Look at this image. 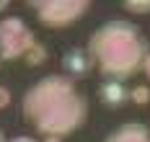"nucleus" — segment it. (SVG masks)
Here are the masks:
<instances>
[{"instance_id":"2","label":"nucleus","mask_w":150,"mask_h":142,"mask_svg":"<svg viewBox=\"0 0 150 142\" xmlns=\"http://www.w3.org/2000/svg\"><path fill=\"white\" fill-rule=\"evenodd\" d=\"M88 52L93 67L106 80H122L132 78L142 70L145 57L150 54V41L140 31V26L124 18L106 21L88 36Z\"/></svg>"},{"instance_id":"5","label":"nucleus","mask_w":150,"mask_h":142,"mask_svg":"<svg viewBox=\"0 0 150 142\" xmlns=\"http://www.w3.org/2000/svg\"><path fill=\"white\" fill-rule=\"evenodd\" d=\"M62 70L67 72L65 78H70L75 83L78 78H88L91 72H93V62H91L88 52L80 47H73L67 49L65 54H62Z\"/></svg>"},{"instance_id":"7","label":"nucleus","mask_w":150,"mask_h":142,"mask_svg":"<svg viewBox=\"0 0 150 142\" xmlns=\"http://www.w3.org/2000/svg\"><path fill=\"white\" fill-rule=\"evenodd\" d=\"M98 101L109 109H119L129 101V91H127V85H122L117 80H104L98 88Z\"/></svg>"},{"instance_id":"9","label":"nucleus","mask_w":150,"mask_h":142,"mask_svg":"<svg viewBox=\"0 0 150 142\" xmlns=\"http://www.w3.org/2000/svg\"><path fill=\"white\" fill-rule=\"evenodd\" d=\"M129 101H135L137 106L150 103V88H148V85H135V88L129 91Z\"/></svg>"},{"instance_id":"3","label":"nucleus","mask_w":150,"mask_h":142,"mask_svg":"<svg viewBox=\"0 0 150 142\" xmlns=\"http://www.w3.org/2000/svg\"><path fill=\"white\" fill-rule=\"evenodd\" d=\"M49 57L47 49L36 41V36L23 18L8 16L0 21V60H26V65L36 67Z\"/></svg>"},{"instance_id":"14","label":"nucleus","mask_w":150,"mask_h":142,"mask_svg":"<svg viewBox=\"0 0 150 142\" xmlns=\"http://www.w3.org/2000/svg\"><path fill=\"white\" fill-rule=\"evenodd\" d=\"M0 142H5V137H3V129H0Z\"/></svg>"},{"instance_id":"6","label":"nucleus","mask_w":150,"mask_h":142,"mask_svg":"<svg viewBox=\"0 0 150 142\" xmlns=\"http://www.w3.org/2000/svg\"><path fill=\"white\" fill-rule=\"evenodd\" d=\"M104 142H150V127L142 122H127L106 134Z\"/></svg>"},{"instance_id":"1","label":"nucleus","mask_w":150,"mask_h":142,"mask_svg":"<svg viewBox=\"0 0 150 142\" xmlns=\"http://www.w3.org/2000/svg\"><path fill=\"white\" fill-rule=\"evenodd\" d=\"M21 116L44 142H62L86 124L88 101L70 78L47 75L23 93Z\"/></svg>"},{"instance_id":"4","label":"nucleus","mask_w":150,"mask_h":142,"mask_svg":"<svg viewBox=\"0 0 150 142\" xmlns=\"http://www.w3.org/2000/svg\"><path fill=\"white\" fill-rule=\"evenodd\" d=\"M29 8L47 29H65L88 13L91 3L88 0H31Z\"/></svg>"},{"instance_id":"13","label":"nucleus","mask_w":150,"mask_h":142,"mask_svg":"<svg viewBox=\"0 0 150 142\" xmlns=\"http://www.w3.org/2000/svg\"><path fill=\"white\" fill-rule=\"evenodd\" d=\"M5 8H8V0H0V13H3Z\"/></svg>"},{"instance_id":"11","label":"nucleus","mask_w":150,"mask_h":142,"mask_svg":"<svg viewBox=\"0 0 150 142\" xmlns=\"http://www.w3.org/2000/svg\"><path fill=\"white\" fill-rule=\"evenodd\" d=\"M142 72L148 75V80H150V54L145 57V65H142Z\"/></svg>"},{"instance_id":"8","label":"nucleus","mask_w":150,"mask_h":142,"mask_svg":"<svg viewBox=\"0 0 150 142\" xmlns=\"http://www.w3.org/2000/svg\"><path fill=\"white\" fill-rule=\"evenodd\" d=\"M122 8H124L127 13L145 16V13H150V0H124V3H122Z\"/></svg>"},{"instance_id":"12","label":"nucleus","mask_w":150,"mask_h":142,"mask_svg":"<svg viewBox=\"0 0 150 142\" xmlns=\"http://www.w3.org/2000/svg\"><path fill=\"white\" fill-rule=\"evenodd\" d=\"M8 142H39V140H34V137H13V140H8Z\"/></svg>"},{"instance_id":"10","label":"nucleus","mask_w":150,"mask_h":142,"mask_svg":"<svg viewBox=\"0 0 150 142\" xmlns=\"http://www.w3.org/2000/svg\"><path fill=\"white\" fill-rule=\"evenodd\" d=\"M8 106H11V93H8V88L0 85V109H8Z\"/></svg>"}]
</instances>
